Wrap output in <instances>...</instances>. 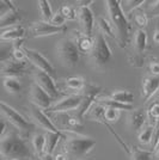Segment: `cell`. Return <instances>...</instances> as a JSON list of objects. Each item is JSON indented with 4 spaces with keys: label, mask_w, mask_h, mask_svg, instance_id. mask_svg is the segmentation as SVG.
Here are the masks:
<instances>
[{
    "label": "cell",
    "mask_w": 159,
    "mask_h": 160,
    "mask_svg": "<svg viewBox=\"0 0 159 160\" xmlns=\"http://www.w3.org/2000/svg\"><path fill=\"white\" fill-rule=\"evenodd\" d=\"M65 139L66 140L62 146L64 153L68 157V159L72 160L84 159L96 146V140L93 138L73 132H71Z\"/></svg>",
    "instance_id": "3"
},
{
    "label": "cell",
    "mask_w": 159,
    "mask_h": 160,
    "mask_svg": "<svg viewBox=\"0 0 159 160\" xmlns=\"http://www.w3.org/2000/svg\"><path fill=\"white\" fill-rule=\"evenodd\" d=\"M105 4L109 14V22L111 23L117 36V44L119 47L125 49L131 41V23L122 11L120 0H106Z\"/></svg>",
    "instance_id": "1"
},
{
    "label": "cell",
    "mask_w": 159,
    "mask_h": 160,
    "mask_svg": "<svg viewBox=\"0 0 159 160\" xmlns=\"http://www.w3.org/2000/svg\"><path fill=\"white\" fill-rule=\"evenodd\" d=\"M54 160H69L65 153H59L54 157Z\"/></svg>",
    "instance_id": "45"
},
{
    "label": "cell",
    "mask_w": 159,
    "mask_h": 160,
    "mask_svg": "<svg viewBox=\"0 0 159 160\" xmlns=\"http://www.w3.org/2000/svg\"><path fill=\"white\" fill-rule=\"evenodd\" d=\"M145 120H146V116H145V112H144V110H134L133 109L132 111L129 112L128 115V126L129 128L132 129L133 132H139L141 130V128L144 127V124H145Z\"/></svg>",
    "instance_id": "20"
},
{
    "label": "cell",
    "mask_w": 159,
    "mask_h": 160,
    "mask_svg": "<svg viewBox=\"0 0 159 160\" xmlns=\"http://www.w3.org/2000/svg\"><path fill=\"white\" fill-rule=\"evenodd\" d=\"M0 160H3V159H1V158H0Z\"/></svg>",
    "instance_id": "49"
},
{
    "label": "cell",
    "mask_w": 159,
    "mask_h": 160,
    "mask_svg": "<svg viewBox=\"0 0 159 160\" xmlns=\"http://www.w3.org/2000/svg\"><path fill=\"white\" fill-rule=\"evenodd\" d=\"M74 43L78 48L80 54H85V55H90L91 50L95 44V37L85 35L81 31H74Z\"/></svg>",
    "instance_id": "16"
},
{
    "label": "cell",
    "mask_w": 159,
    "mask_h": 160,
    "mask_svg": "<svg viewBox=\"0 0 159 160\" xmlns=\"http://www.w3.org/2000/svg\"><path fill=\"white\" fill-rule=\"evenodd\" d=\"M23 52L25 55V59L27 61H29L30 63H33V66L36 67V69H40L42 72L47 73L48 75H50L52 78H55V68L52 66V63L47 60L46 58L38 52V50H35V49H30V48H23Z\"/></svg>",
    "instance_id": "9"
},
{
    "label": "cell",
    "mask_w": 159,
    "mask_h": 160,
    "mask_svg": "<svg viewBox=\"0 0 159 160\" xmlns=\"http://www.w3.org/2000/svg\"><path fill=\"white\" fill-rule=\"evenodd\" d=\"M50 23H52L53 25H55V27H65V25H66V19H65V17L62 16L60 10L53 14V18L50 20Z\"/></svg>",
    "instance_id": "37"
},
{
    "label": "cell",
    "mask_w": 159,
    "mask_h": 160,
    "mask_svg": "<svg viewBox=\"0 0 159 160\" xmlns=\"http://www.w3.org/2000/svg\"><path fill=\"white\" fill-rule=\"evenodd\" d=\"M153 160H159V147L156 151H153Z\"/></svg>",
    "instance_id": "47"
},
{
    "label": "cell",
    "mask_w": 159,
    "mask_h": 160,
    "mask_svg": "<svg viewBox=\"0 0 159 160\" xmlns=\"http://www.w3.org/2000/svg\"><path fill=\"white\" fill-rule=\"evenodd\" d=\"M0 115L22 133L28 134L35 128L33 123L25 120V117L22 113H19L14 108L8 105L7 103L3 102L1 99H0Z\"/></svg>",
    "instance_id": "6"
},
{
    "label": "cell",
    "mask_w": 159,
    "mask_h": 160,
    "mask_svg": "<svg viewBox=\"0 0 159 160\" xmlns=\"http://www.w3.org/2000/svg\"><path fill=\"white\" fill-rule=\"evenodd\" d=\"M28 69V62L25 61H16L13 59L4 62L0 67V75L4 78H18L23 75Z\"/></svg>",
    "instance_id": "13"
},
{
    "label": "cell",
    "mask_w": 159,
    "mask_h": 160,
    "mask_svg": "<svg viewBox=\"0 0 159 160\" xmlns=\"http://www.w3.org/2000/svg\"><path fill=\"white\" fill-rule=\"evenodd\" d=\"M83 102V96L80 93H74L66 96L64 98L59 99L52 104V107L47 110L49 113H62L69 112V111H77Z\"/></svg>",
    "instance_id": "8"
},
{
    "label": "cell",
    "mask_w": 159,
    "mask_h": 160,
    "mask_svg": "<svg viewBox=\"0 0 159 160\" xmlns=\"http://www.w3.org/2000/svg\"><path fill=\"white\" fill-rule=\"evenodd\" d=\"M77 4H78V7H89L90 5H92L93 4V0H78L77 1Z\"/></svg>",
    "instance_id": "42"
},
{
    "label": "cell",
    "mask_w": 159,
    "mask_h": 160,
    "mask_svg": "<svg viewBox=\"0 0 159 160\" xmlns=\"http://www.w3.org/2000/svg\"><path fill=\"white\" fill-rule=\"evenodd\" d=\"M3 85L10 94H18L22 91V84L18 78H4Z\"/></svg>",
    "instance_id": "24"
},
{
    "label": "cell",
    "mask_w": 159,
    "mask_h": 160,
    "mask_svg": "<svg viewBox=\"0 0 159 160\" xmlns=\"http://www.w3.org/2000/svg\"><path fill=\"white\" fill-rule=\"evenodd\" d=\"M64 136V133H52V132H46L44 138H46V145H44V153L53 154L55 148L59 143L60 139Z\"/></svg>",
    "instance_id": "23"
},
{
    "label": "cell",
    "mask_w": 159,
    "mask_h": 160,
    "mask_svg": "<svg viewBox=\"0 0 159 160\" xmlns=\"http://www.w3.org/2000/svg\"><path fill=\"white\" fill-rule=\"evenodd\" d=\"M17 7L13 5L12 1H8V0H0V17L4 16L5 13H7L8 11L14 10Z\"/></svg>",
    "instance_id": "38"
},
{
    "label": "cell",
    "mask_w": 159,
    "mask_h": 160,
    "mask_svg": "<svg viewBox=\"0 0 159 160\" xmlns=\"http://www.w3.org/2000/svg\"><path fill=\"white\" fill-rule=\"evenodd\" d=\"M77 18L81 27V32L92 36V29L95 24L93 12L90 7H78L77 8Z\"/></svg>",
    "instance_id": "15"
},
{
    "label": "cell",
    "mask_w": 159,
    "mask_h": 160,
    "mask_svg": "<svg viewBox=\"0 0 159 160\" xmlns=\"http://www.w3.org/2000/svg\"><path fill=\"white\" fill-rule=\"evenodd\" d=\"M12 50H13V46L11 44H0V63L1 65L12 59Z\"/></svg>",
    "instance_id": "33"
},
{
    "label": "cell",
    "mask_w": 159,
    "mask_h": 160,
    "mask_svg": "<svg viewBox=\"0 0 159 160\" xmlns=\"http://www.w3.org/2000/svg\"><path fill=\"white\" fill-rule=\"evenodd\" d=\"M30 100H31L33 105H35L41 110L47 111L52 107L54 99L47 92H44L38 85L33 82L30 86Z\"/></svg>",
    "instance_id": "12"
},
{
    "label": "cell",
    "mask_w": 159,
    "mask_h": 160,
    "mask_svg": "<svg viewBox=\"0 0 159 160\" xmlns=\"http://www.w3.org/2000/svg\"><path fill=\"white\" fill-rule=\"evenodd\" d=\"M38 158H40V160H54V155L49 153H43Z\"/></svg>",
    "instance_id": "44"
},
{
    "label": "cell",
    "mask_w": 159,
    "mask_h": 160,
    "mask_svg": "<svg viewBox=\"0 0 159 160\" xmlns=\"http://www.w3.org/2000/svg\"><path fill=\"white\" fill-rule=\"evenodd\" d=\"M67 30L66 25L65 27H55L49 22H43V20H38V22H33L30 25V36L38 38V37H47V36H53V35H58V33H62Z\"/></svg>",
    "instance_id": "10"
},
{
    "label": "cell",
    "mask_w": 159,
    "mask_h": 160,
    "mask_svg": "<svg viewBox=\"0 0 159 160\" xmlns=\"http://www.w3.org/2000/svg\"><path fill=\"white\" fill-rule=\"evenodd\" d=\"M33 75V82H35L36 85H38V86H40L44 92H47V93L49 94L53 99L56 98L58 96H60L59 88H58L55 81H54V79L50 75H48L47 73L42 72L40 69H35Z\"/></svg>",
    "instance_id": "11"
},
{
    "label": "cell",
    "mask_w": 159,
    "mask_h": 160,
    "mask_svg": "<svg viewBox=\"0 0 159 160\" xmlns=\"http://www.w3.org/2000/svg\"><path fill=\"white\" fill-rule=\"evenodd\" d=\"M62 16L65 17L66 20H74L77 19V8H74L71 5H65L60 8Z\"/></svg>",
    "instance_id": "34"
},
{
    "label": "cell",
    "mask_w": 159,
    "mask_h": 160,
    "mask_svg": "<svg viewBox=\"0 0 159 160\" xmlns=\"http://www.w3.org/2000/svg\"><path fill=\"white\" fill-rule=\"evenodd\" d=\"M153 41H154V43L159 44V28L156 29V31L153 33Z\"/></svg>",
    "instance_id": "46"
},
{
    "label": "cell",
    "mask_w": 159,
    "mask_h": 160,
    "mask_svg": "<svg viewBox=\"0 0 159 160\" xmlns=\"http://www.w3.org/2000/svg\"><path fill=\"white\" fill-rule=\"evenodd\" d=\"M12 59L16 61H25V55L23 52V48L20 47V41L18 43L13 44V50H12Z\"/></svg>",
    "instance_id": "35"
},
{
    "label": "cell",
    "mask_w": 159,
    "mask_h": 160,
    "mask_svg": "<svg viewBox=\"0 0 159 160\" xmlns=\"http://www.w3.org/2000/svg\"><path fill=\"white\" fill-rule=\"evenodd\" d=\"M146 48H147V35L144 30L138 29L133 36V54L129 59L132 66L136 68L144 66Z\"/></svg>",
    "instance_id": "7"
},
{
    "label": "cell",
    "mask_w": 159,
    "mask_h": 160,
    "mask_svg": "<svg viewBox=\"0 0 159 160\" xmlns=\"http://www.w3.org/2000/svg\"><path fill=\"white\" fill-rule=\"evenodd\" d=\"M120 116H121V111L120 110L114 109V108L105 107V110H104V121H105L106 123H115V122H117Z\"/></svg>",
    "instance_id": "32"
},
{
    "label": "cell",
    "mask_w": 159,
    "mask_h": 160,
    "mask_svg": "<svg viewBox=\"0 0 159 160\" xmlns=\"http://www.w3.org/2000/svg\"><path fill=\"white\" fill-rule=\"evenodd\" d=\"M56 55L60 62L67 68L77 66L79 62L80 53L72 38H62L56 44Z\"/></svg>",
    "instance_id": "5"
},
{
    "label": "cell",
    "mask_w": 159,
    "mask_h": 160,
    "mask_svg": "<svg viewBox=\"0 0 159 160\" xmlns=\"http://www.w3.org/2000/svg\"><path fill=\"white\" fill-rule=\"evenodd\" d=\"M133 22L136 27L139 28L140 30H142V28H145L148 23V18L144 11H140V10H136L133 12Z\"/></svg>",
    "instance_id": "31"
},
{
    "label": "cell",
    "mask_w": 159,
    "mask_h": 160,
    "mask_svg": "<svg viewBox=\"0 0 159 160\" xmlns=\"http://www.w3.org/2000/svg\"><path fill=\"white\" fill-rule=\"evenodd\" d=\"M31 143H33V151H35V153L37 154V157H41L42 154L44 153V145H46L44 134H33V138H31Z\"/></svg>",
    "instance_id": "26"
},
{
    "label": "cell",
    "mask_w": 159,
    "mask_h": 160,
    "mask_svg": "<svg viewBox=\"0 0 159 160\" xmlns=\"http://www.w3.org/2000/svg\"><path fill=\"white\" fill-rule=\"evenodd\" d=\"M129 155L132 160H153L152 151H145L138 147H133Z\"/></svg>",
    "instance_id": "30"
},
{
    "label": "cell",
    "mask_w": 159,
    "mask_h": 160,
    "mask_svg": "<svg viewBox=\"0 0 159 160\" xmlns=\"http://www.w3.org/2000/svg\"><path fill=\"white\" fill-rule=\"evenodd\" d=\"M89 56L93 67L100 71H103L106 65L113 60V52L106 42V38L100 32L95 36V44Z\"/></svg>",
    "instance_id": "4"
},
{
    "label": "cell",
    "mask_w": 159,
    "mask_h": 160,
    "mask_svg": "<svg viewBox=\"0 0 159 160\" xmlns=\"http://www.w3.org/2000/svg\"><path fill=\"white\" fill-rule=\"evenodd\" d=\"M146 16L148 19L151 18H156V17H159V0H156L151 4V6L147 8V11L145 12Z\"/></svg>",
    "instance_id": "36"
},
{
    "label": "cell",
    "mask_w": 159,
    "mask_h": 160,
    "mask_svg": "<svg viewBox=\"0 0 159 160\" xmlns=\"http://www.w3.org/2000/svg\"><path fill=\"white\" fill-rule=\"evenodd\" d=\"M153 99H154L153 100V103H156V104H158L159 105V91L153 96Z\"/></svg>",
    "instance_id": "48"
},
{
    "label": "cell",
    "mask_w": 159,
    "mask_h": 160,
    "mask_svg": "<svg viewBox=\"0 0 159 160\" xmlns=\"http://www.w3.org/2000/svg\"><path fill=\"white\" fill-rule=\"evenodd\" d=\"M153 136H154V126H145V127L141 128L139 135H138V139L141 145H150L152 143Z\"/></svg>",
    "instance_id": "25"
},
{
    "label": "cell",
    "mask_w": 159,
    "mask_h": 160,
    "mask_svg": "<svg viewBox=\"0 0 159 160\" xmlns=\"http://www.w3.org/2000/svg\"><path fill=\"white\" fill-rule=\"evenodd\" d=\"M6 132V122L4 120H0V138Z\"/></svg>",
    "instance_id": "43"
},
{
    "label": "cell",
    "mask_w": 159,
    "mask_h": 160,
    "mask_svg": "<svg viewBox=\"0 0 159 160\" xmlns=\"http://www.w3.org/2000/svg\"><path fill=\"white\" fill-rule=\"evenodd\" d=\"M148 71H150L151 75L159 77V60L150 61V65H148Z\"/></svg>",
    "instance_id": "40"
},
{
    "label": "cell",
    "mask_w": 159,
    "mask_h": 160,
    "mask_svg": "<svg viewBox=\"0 0 159 160\" xmlns=\"http://www.w3.org/2000/svg\"><path fill=\"white\" fill-rule=\"evenodd\" d=\"M25 35V29L22 25H16V27L8 28L0 33V41L4 42H18Z\"/></svg>",
    "instance_id": "18"
},
{
    "label": "cell",
    "mask_w": 159,
    "mask_h": 160,
    "mask_svg": "<svg viewBox=\"0 0 159 160\" xmlns=\"http://www.w3.org/2000/svg\"><path fill=\"white\" fill-rule=\"evenodd\" d=\"M86 84V81L84 78H80V77H69L65 80V85L68 90H72L75 92H81V90L84 88Z\"/></svg>",
    "instance_id": "27"
},
{
    "label": "cell",
    "mask_w": 159,
    "mask_h": 160,
    "mask_svg": "<svg viewBox=\"0 0 159 160\" xmlns=\"http://www.w3.org/2000/svg\"><path fill=\"white\" fill-rule=\"evenodd\" d=\"M97 25H98V29H100V32L105 37L108 36L109 38L114 40L116 43H117V36H116V32L114 30L111 23L109 22V19H106L104 17H98L97 18Z\"/></svg>",
    "instance_id": "22"
},
{
    "label": "cell",
    "mask_w": 159,
    "mask_h": 160,
    "mask_svg": "<svg viewBox=\"0 0 159 160\" xmlns=\"http://www.w3.org/2000/svg\"><path fill=\"white\" fill-rule=\"evenodd\" d=\"M148 116L154 121L159 120V105L156 103H152V105L148 108Z\"/></svg>",
    "instance_id": "39"
},
{
    "label": "cell",
    "mask_w": 159,
    "mask_h": 160,
    "mask_svg": "<svg viewBox=\"0 0 159 160\" xmlns=\"http://www.w3.org/2000/svg\"><path fill=\"white\" fill-rule=\"evenodd\" d=\"M147 1L146 0H125V1H121V7H122V11L125 12L126 16L133 13L134 11L139 10L141 5L146 4Z\"/></svg>",
    "instance_id": "28"
},
{
    "label": "cell",
    "mask_w": 159,
    "mask_h": 160,
    "mask_svg": "<svg viewBox=\"0 0 159 160\" xmlns=\"http://www.w3.org/2000/svg\"><path fill=\"white\" fill-rule=\"evenodd\" d=\"M159 147V120L157 121V127L154 128V136L152 141V152Z\"/></svg>",
    "instance_id": "41"
},
{
    "label": "cell",
    "mask_w": 159,
    "mask_h": 160,
    "mask_svg": "<svg viewBox=\"0 0 159 160\" xmlns=\"http://www.w3.org/2000/svg\"><path fill=\"white\" fill-rule=\"evenodd\" d=\"M30 155L29 145L18 133L7 132L0 138V158L3 160L28 159Z\"/></svg>",
    "instance_id": "2"
},
{
    "label": "cell",
    "mask_w": 159,
    "mask_h": 160,
    "mask_svg": "<svg viewBox=\"0 0 159 160\" xmlns=\"http://www.w3.org/2000/svg\"><path fill=\"white\" fill-rule=\"evenodd\" d=\"M22 20V14H20L18 8H14L8 11L7 13L0 17V29H8V28L19 25V22Z\"/></svg>",
    "instance_id": "19"
},
{
    "label": "cell",
    "mask_w": 159,
    "mask_h": 160,
    "mask_svg": "<svg viewBox=\"0 0 159 160\" xmlns=\"http://www.w3.org/2000/svg\"><path fill=\"white\" fill-rule=\"evenodd\" d=\"M30 116L33 120L35 124H37L40 128L44 129L46 132H52V133H62L60 132L58 127L54 124V122L47 115L43 110H41L38 108H36L35 105L30 108Z\"/></svg>",
    "instance_id": "14"
},
{
    "label": "cell",
    "mask_w": 159,
    "mask_h": 160,
    "mask_svg": "<svg viewBox=\"0 0 159 160\" xmlns=\"http://www.w3.org/2000/svg\"><path fill=\"white\" fill-rule=\"evenodd\" d=\"M142 97L145 100L151 99L159 91V77L148 75L142 79Z\"/></svg>",
    "instance_id": "17"
},
{
    "label": "cell",
    "mask_w": 159,
    "mask_h": 160,
    "mask_svg": "<svg viewBox=\"0 0 159 160\" xmlns=\"http://www.w3.org/2000/svg\"><path fill=\"white\" fill-rule=\"evenodd\" d=\"M38 8H40V13L42 16V20L43 22H49L53 18V11H52V6L50 2L48 0H40L38 2Z\"/></svg>",
    "instance_id": "29"
},
{
    "label": "cell",
    "mask_w": 159,
    "mask_h": 160,
    "mask_svg": "<svg viewBox=\"0 0 159 160\" xmlns=\"http://www.w3.org/2000/svg\"><path fill=\"white\" fill-rule=\"evenodd\" d=\"M108 98L114 102L125 104V105H132L133 100H134V93L127 90H116L113 93L109 94Z\"/></svg>",
    "instance_id": "21"
}]
</instances>
